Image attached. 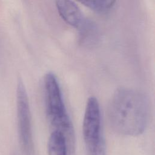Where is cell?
I'll use <instances>...</instances> for the list:
<instances>
[{"mask_svg": "<svg viewBox=\"0 0 155 155\" xmlns=\"http://www.w3.org/2000/svg\"><path fill=\"white\" fill-rule=\"evenodd\" d=\"M48 155H68L65 138L59 133L53 131L47 145Z\"/></svg>", "mask_w": 155, "mask_h": 155, "instance_id": "7", "label": "cell"}, {"mask_svg": "<svg viewBox=\"0 0 155 155\" xmlns=\"http://www.w3.org/2000/svg\"><path fill=\"white\" fill-rule=\"evenodd\" d=\"M82 132L88 153L94 155L99 146L105 143L102 131L100 106L94 96H90L87 101Z\"/></svg>", "mask_w": 155, "mask_h": 155, "instance_id": "3", "label": "cell"}, {"mask_svg": "<svg viewBox=\"0 0 155 155\" xmlns=\"http://www.w3.org/2000/svg\"><path fill=\"white\" fill-rule=\"evenodd\" d=\"M82 4L97 13H106L110 11L114 5L115 1H85Z\"/></svg>", "mask_w": 155, "mask_h": 155, "instance_id": "8", "label": "cell"}, {"mask_svg": "<svg viewBox=\"0 0 155 155\" xmlns=\"http://www.w3.org/2000/svg\"><path fill=\"white\" fill-rule=\"evenodd\" d=\"M56 6L62 19L77 30L84 23L86 18L79 7L74 1L68 0L56 1Z\"/></svg>", "mask_w": 155, "mask_h": 155, "instance_id": "5", "label": "cell"}, {"mask_svg": "<svg viewBox=\"0 0 155 155\" xmlns=\"http://www.w3.org/2000/svg\"><path fill=\"white\" fill-rule=\"evenodd\" d=\"M16 105L20 145L25 155H33L34 145L30 105L25 85L21 80L18 81L17 85Z\"/></svg>", "mask_w": 155, "mask_h": 155, "instance_id": "4", "label": "cell"}, {"mask_svg": "<svg viewBox=\"0 0 155 155\" xmlns=\"http://www.w3.org/2000/svg\"><path fill=\"white\" fill-rule=\"evenodd\" d=\"M107 115L109 123L116 132L130 136L140 135L148 122L149 100L138 90L119 88L109 101Z\"/></svg>", "mask_w": 155, "mask_h": 155, "instance_id": "1", "label": "cell"}, {"mask_svg": "<svg viewBox=\"0 0 155 155\" xmlns=\"http://www.w3.org/2000/svg\"><path fill=\"white\" fill-rule=\"evenodd\" d=\"M46 113L53 131L59 132L65 138L67 154L74 155L75 134L73 124L68 114L57 77L48 72L44 77Z\"/></svg>", "mask_w": 155, "mask_h": 155, "instance_id": "2", "label": "cell"}, {"mask_svg": "<svg viewBox=\"0 0 155 155\" xmlns=\"http://www.w3.org/2000/svg\"><path fill=\"white\" fill-rule=\"evenodd\" d=\"M79 42L86 47H93L99 39V31L96 24L90 19H85L78 29Z\"/></svg>", "mask_w": 155, "mask_h": 155, "instance_id": "6", "label": "cell"}]
</instances>
